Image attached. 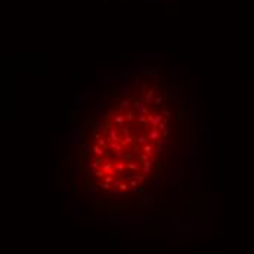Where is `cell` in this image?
<instances>
[{"instance_id":"7a4b0ae2","label":"cell","mask_w":254,"mask_h":254,"mask_svg":"<svg viewBox=\"0 0 254 254\" xmlns=\"http://www.w3.org/2000/svg\"><path fill=\"white\" fill-rule=\"evenodd\" d=\"M140 150L143 153H146L150 158L152 162H156V153H155V143H149V145L140 146Z\"/></svg>"},{"instance_id":"ac0fdd59","label":"cell","mask_w":254,"mask_h":254,"mask_svg":"<svg viewBox=\"0 0 254 254\" xmlns=\"http://www.w3.org/2000/svg\"><path fill=\"white\" fill-rule=\"evenodd\" d=\"M162 134H164L162 137H165V139H169V137H171V127H169V124H167V127L164 129Z\"/></svg>"},{"instance_id":"3957f363","label":"cell","mask_w":254,"mask_h":254,"mask_svg":"<svg viewBox=\"0 0 254 254\" xmlns=\"http://www.w3.org/2000/svg\"><path fill=\"white\" fill-rule=\"evenodd\" d=\"M113 167H114V171L115 174H120L123 177V174L127 171V167H126V161H123V159H114L113 161ZM120 177V178H121ZM124 183V181H123Z\"/></svg>"},{"instance_id":"4fadbf2b","label":"cell","mask_w":254,"mask_h":254,"mask_svg":"<svg viewBox=\"0 0 254 254\" xmlns=\"http://www.w3.org/2000/svg\"><path fill=\"white\" fill-rule=\"evenodd\" d=\"M108 149L111 150V152H118V150H121V149H124L121 146V143L120 142H108Z\"/></svg>"},{"instance_id":"5bb4252c","label":"cell","mask_w":254,"mask_h":254,"mask_svg":"<svg viewBox=\"0 0 254 254\" xmlns=\"http://www.w3.org/2000/svg\"><path fill=\"white\" fill-rule=\"evenodd\" d=\"M164 121V115L162 114H158V113H153V120H152V127H156L158 129V126H159V123H162Z\"/></svg>"},{"instance_id":"6da1fadb","label":"cell","mask_w":254,"mask_h":254,"mask_svg":"<svg viewBox=\"0 0 254 254\" xmlns=\"http://www.w3.org/2000/svg\"><path fill=\"white\" fill-rule=\"evenodd\" d=\"M126 123H127L126 121V115H124L123 111H118V113H115L113 115V126H115L118 130L126 126Z\"/></svg>"},{"instance_id":"d6986e66","label":"cell","mask_w":254,"mask_h":254,"mask_svg":"<svg viewBox=\"0 0 254 254\" xmlns=\"http://www.w3.org/2000/svg\"><path fill=\"white\" fill-rule=\"evenodd\" d=\"M92 175H94V177H95V178H98V180H102V178H104V173H102V171H101V169H95V171H94V174H92Z\"/></svg>"},{"instance_id":"44dd1931","label":"cell","mask_w":254,"mask_h":254,"mask_svg":"<svg viewBox=\"0 0 254 254\" xmlns=\"http://www.w3.org/2000/svg\"><path fill=\"white\" fill-rule=\"evenodd\" d=\"M137 123H140V124H143V123L146 121V115H143V114H137Z\"/></svg>"},{"instance_id":"30bf717a","label":"cell","mask_w":254,"mask_h":254,"mask_svg":"<svg viewBox=\"0 0 254 254\" xmlns=\"http://www.w3.org/2000/svg\"><path fill=\"white\" fill-rule=\"evenodd\" d=\"M133 142H134V139H133L132 134H127V136H123L121 137V140H120V143H121V146L126 149V148H129V146H132L133 145Z\"/></svg>"},{"instance_id":"d4e9b609","label":"cell","mask_w":254,"mask_h":254,"mask_svg":"<svg viewBox=\"0 0 254 254\" xmlns=\"http://www.w3.org/2000/svg\"><path fill=\"white\" fill-rule=\"evenodd\" d=\"M167 124H168L167 121H162V123H159L158 129H159V130H161V132H164V129H165V127H167Z\"/></svg>"},{"instance_id":"8992f818","label":"cell","mask_w":254,"mask_h":254,"mask_svg":"<svg viewBox=\"0 0 254 254\" xmlns=\"http://www.w3.org/2000/svg\"><path fill=\"white\" fill-rule=\"evenodd\" d=\"M161 137H162V136H161V132H159L156 127H152L149 132H148V139H149L152 143H156Z\"/></svg>"},{"instance_id":"8fae6325","label":"cell","mask_w":254,"mask_h":254,"mask_svg":"<svg viewBox=\"0 0 254 254\" xmlns=\"http://www.w3.org/2000/svg\"><path fill=\"white\" fill-rule=\"evenodd\" d=\"M105 152H107V150H104L101 146H98V145L92 146V153H94V156H95V158H104Z\"/></svg>"},{"instance_id":"603a6c76","label":"cell","mask_w":254,"mask_h":254,"mask_svg":"<svg viewBox=\"0 0 254 254\" xmlns=\"http://www.w3.org/2000/svg\"><path fill=\"white\" fill-rule=\"evenodd\" d=\"M161 114H162L165 118H169V117H171V111H169V110H162V113H161Z\"/></svg>"},{"instance_id":"9c48e42d","label":"cell","mask_w":254,"mask_h":254,"mask_svg":"<svg viewBox=\"0 0 254 254\" xmlns=\"http://www.w3.org/2000/svg\"><path fill=\"white\" fill-rule=\"evenodd\" d=\"M124 115H126L127 123H132L137 118V113L134 111V108H130V110H127V111H124Z\"/></svg>"},{"instance_id":"52a82bcc","label":"cell","mask_w":254,"mask_h":254,"mask_svg":"<svg viewBox=\"0 0 254 254\" xmlns=\"http://www.w3.org/2000/svg\"><path fill=\"white\" fill-rule=\"evenodd\" d=\"M153 164L155 162H152V161H146V162L142 165V174H143L145 177L152 173V169H153Z\"/></svg>"},{"instance_id":"ffe728a7","label":"cell","mask_w":254,"mask_h":254,"mask_svg":"<svg viewBox=\"0 0 254 254\" xmlns=\"http://www.w3.org/2000/svg\"><path fill=\"white\" fill-rule=\"evenodd\" d=\"M162 101H164V96H162V95H158V96H156V98L153 99V105H155V107H159V105L162 104Z\"/></svg>"},{"instance_id":"9a60e30c","label":"cell","mask_w":254,"mask_h":254,"mask_svg":"<svg viewBox=\"0 0 254 254\" xmlns=\"http://www.w3.org/2000/svg\"><path fill=\"white\" fill-rule=\"evenodd\" d=\"M133 108V101L132 99H124L120 104V111H127V110Z\"/></svg>"},{"instance_id":"2e32d148","label":"cell","mask_w":254,"mask_h":254,"mask_svg":"<svg viewBox=\"0 0 254 254\" xmlns=\"http://www.w3.org/2000/svg\"><path fill=\"white\" fill-rule=\"evenodd\" d=\"M136 161L140 164V165H143L146 161H150V158H149V156H148L146 153H143V152H139V155H137V159H136Z\"/></svg>"},{"instance_id":"e0dca14e","label":"cell","mask_w":254,"mask_h":254,"mask_svg":"<svg viewBox=\"0 0 254 254\" xmlns=\"http://www.w3.org/2000/svg\"><path fill=\"white\" fill-rule=\"evenodd\" d=\"M96 142H98V143H96L98 146H101L104 150H108V140H105V137H99Z\"/></svg>"},{"instance_id":"cb8c5ba5","label":"cell","mask_w":254,"mask_h":254,"mask_svg":"<svg viewBox=\"0 0 254 254\" xmlns=\"http://www.w3.org/2000/svg\"><path fill=\"white\" fill-rule=\"evenodd\" d=\"M98 129H99V123L94 120V121H92V130L95 132V130H98Z\"/></svg>"},{"instance_id":"5b68a950","label":"cell","mask_w":254,"mask_h":254,"mask_svg":"<svg viewBox=\"0 0 254 254\" xmlns=\"http://www.w3.org/2000/svg\"><path fill=\"white\" fill-rule=\"evenodd\" d=\"M133 108L137 111V114H143V115H148V114L150 113L149 108H148V105L140 102V101H134V102H133Z\"/></svg>"},{"instance_id":"277c9868","label":"cell","mask_w":254,"mask_h":254,"mask_svg":"<svg viewBox=\"0 0 254 254\" xmlns=\"http://www.w3.org/2000/svg\"><path fill=\"white\" fill-rule=\"evenodd\" d=\"M108 142H120L121 140V136H120V130H118L115 126H110V130H108V137H107Z\"/></svg>"},{"instance_id":"7c38bea8","label":"cell","mask_w":254,"mask_h":254,"mask_svg":"<svg viewBox=\"0 0 254 254\" xmlns=\"http://www.w3.org/2000/svg\"><path fill=\"white\" fill-rule=\"evenodd\" d=\"M134 142H136L137 145H140V146H143V145H149L150 143V140L148 139V134H139V136L134 139Z\"/></svg>"},{"instance_id":"ba28073f","label":"cell","mask_w":254,"mask_h":254,"mask_svg":"<svg viewBox=\"0 0 254 254\" xmlns=\"http://www.w3.org/2000/svg\"><path fill=\"white\" fill-rule=\"evenodd\" d=\"M155 88H150L149 91L146 92V96H145V104L146 105H152L153 104V99H155Z\"/></svg>"},{"instance_id":"7402d4cb","label":"cell","mask_w":254,"mask_h":254,"mask_svg":"<svg viewBox=\"0 0 254 254\" xmlns=\"http://www.w3.org/2000/svg\"><path fill=\"white\" fill-rule=\"evenodd\" d=\"M120 132L123 133V136H127V134H130V130H129V127H123V129H120Z\"/></svg>"}]
</instances>
